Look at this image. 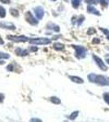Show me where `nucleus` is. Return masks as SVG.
Wrapping results in <instances>:
<instances>
[{"label": "nucleus", "instance_id": "f257e3e1", "mask_svg": "<svg viewBox=\"0 0 109 122\" xmlns=\"http://www.w3.org/2000/svg\"><path fill=\"white\" fill-rule=\"evenodd\" d=\"M89 81L92 83H96L101 86H109V81L103 75H96L94 73H90L88 75Z\"/></svg>", "mask_w": 109, "mask_h": 122}, {"label": "nucleus", "instance_id": "f03ea898", "mask_svg": "<svg viewBox=\"0 0 109 122\" xmlns=\"http://www.w3.org/2000/svg\"><path fill=\"white\" fill-rule=\"evenodd\" d=\"M73 48L76 51L75 52V56L77 59H84L86 56L87 54V51L84 46H77V45H72Z\"/></svg>", "mask_w": 109, "mask_h": 122}, {"label": "nucleus", "instance_id": "7ed1b4c3", "mask_svg": "<svg viewBox=\"0 0 109 122\" xmlns=\"http://www.w3.org/2000/svg\"><path fill=\"white\" fill-rule=\"evenodd\" d=\"M25 20L27 21L28 23L29 24V25H38V20H37L36 17L35 16H33V15L32 14V12L31 11H28L25 12Z\"/></svg>", "mask_w": 109, "mask_h": 122}, {"label": "nucleus", "instance_id": "20e7f679", "mask_svg": "<svg viewBox=\"0 0 109 122\" xmlns=\"http://www.w3.org/2000/svg\"><path fill=\"white\" fill-rule=\"evenodd\" d=\"M7 38L10 41H12L15 42H25L29 41V38L25 36V35H21V36H16V35H9L7 37Z\"/></svg>", "mask_w": 109, "mask_h": 122}, {"label": "nucleus", "instance_id": "39448f33", "mask_svg": "<svg viewBox=\"0 0 109 122\" xmlns=\"http://www.w3.org/2000/svg\"><path fill=\"white\" fill-rule=\"evenodd\" d=\"M29 42L35 45H48L51 42V40L47 38H37L29 39Z\"/></svg>", "mask_w": 109, "mask_h": 122}, {"label": "nucleus", "instance_id": "423d86ee", "mask_svg": "<svg viewBox=\"0 0 109 122\" xmlns=\"http://www.w3.org/2000/svg\"><path fill=\"white\" fill-rule=\"evenodd\" d=\"M92 58H93V60H94V62H95V64H97V66H98L101 70H103V71L108 70V67L106 66V64H104V60H103L100 57H99V56H97L96 55L93 54Z\"/></svg>", "mask_w": 109, "mask_h": 122}, {"label": "nucleus", "instance_id": "0eeeda50", "mask_svg": "<svg viewBox=\"0 0 109 122\" xmlns=\"http://www.w3.org/2000/svg\"><path fill=\"white\" fill-rule=\"evenodd\" d=\"M33 11H34L35 16L37 20H42L44 17L45 11L42 7H36L35 8H33Z\"/></svg>", "mask_w": 109, "mask_h": 122}, {"label": "nucleus", "instance_id": "6e6552de", "mask_svg": "<svg viewBox=\"0 0 109 122\" xmlns=\"http://www.w3.org/2000/svg\"><path fill=\"white\" fill-rule=\"evenodd\" d=\"M0 28L9 29V30H15L16 25L11 22H6V21H1L0 22Z\"/></svg>", "mask_w": 109, "mask_h": 122}, {"label": "nucleus", "instance_id": "1a4fd4ad", "mask_svg": "<svg viewBox=\"0 0 109 122\" xmlns=\"http://www.w3.org/2000/svg\"><path fill=\"white\" fill-rule=\"evenodd\" d=\"M86 11L88 13H90V14H93V15H95L97 16H99L101 15V13L100 11H99L98 10H97L95 7H94V6H91V5H89L87 6L86 7Z\"/></svg>", "mask_w": 109, "mask_h": 122}, {"label": "nucleus", "instance_id": "9d476101", "mask_svg": "<svg viewBox=\"0 0 109 122\" xmlns=\"http://www.w3.org/2000/svg\"><path fill=\"white\" fill-rule=\"evenodd\" d=\"M15 54L18 56H21V57H24V56H27L29 55V51L25 49H22L21 47H17L16 49L15 50Z\"/></svg>", "mask_w": 109, "mask_h": 122}, {"label": "nucleus", "instance_id": "9b49d317", "mask_svg": "<svg viewBox=\"0 0 109 122\" xmlns=\"http://www.w3.org/2000/svg\"><path fill=\"white\" fill-rule=\"evenodd\" d=\"M47 29H51V30H53L55 33H59L60 31V29H59V26L57 25H55L54 23H48L47 25Z\"/></svg>", "mask_w": 109, "mask_h": 122}, {"label": "nucleus", "instance_id": "f8f14e48", "mask_svg": "<svg viewBox=\"0 0 109 122\" xmlns=\"http://www.w3.org/2000/svg\"><path fill=\"white\" fill-rule=\"evenodd\" d=\"M73 19H74V20L75 21H73V22H72L73 24H76L77 23V26H81V25H82V23H83V21L85 20V16L83 15H81L80 16H78V17H73Z\"/></svg>", "mask_w": 109, "mask_h": 122}, {"label": "nucleus", "instance_id": "ddd939ff", "mask_svg": "<svg viewBox=\"0 0 109 122\" xmlns=\"http://www.w3.org/2000/svg\"><path fill=\"white\" fill-rule=\"evenodd\" d=\"M69 79L72 81L73 82L77 84H83L84 83V80L82 77H79L77 76H68Z\"/></svg>", "mask_w": 109, "mask_h": 122}, {"label": "nucleus", "instance_id": "4468645a", "mask_svg": "<svg viewBox=\"0 0 109 122\" xmlns=\"http://www.w3.org/2000/svg\"><path fill=\"white\" fill-rule=\"evenodd\" d=\"M64 47H65L64 45L60 42H55L54 44H53V48H54L55 51H63L64 49Z\"/></svg>", "mask_w": 109, "mask_h": 122}, {"label": "nucleus", "instance_id": "2eb2a0df", "mask_svg": "<svg viewBox=\"0 0 109 122\" xmlns=\"http://www.w3.org/2000/svg\"><path fill=\"white\" fill-rule=\"evenodd\" d=\"M9 11H10V14L12 15V16H14V17H18V15H19V11L17 9L11 7V8H10Z\"/></svg>", "mask_w": 109, "mask_h": 122}, {"label": "nucleus", "instance_id": "dca6fc26", "mask_svg": "<svg viewBox=\"0 0 109 122\" xmlns=\"http://www.w3.org/2000/svg\"><path fill=\"white\" fill-rule=\"evenodd\" d=\"M50 101L52 103L54 104H60L61 103V100L59 99V98L55 97V96H52V97L50 98Z\"/></svg>", "mask_w": 109, "mask_h": 122}, {"label": "nucleus", "instance_id": "f3484780", "mask_svg": "<svg viewBox=\"0 0 109 122\" xmlns=\"http://www.w3.org/2000/svg\"><path fill=\"white\" fill-rule=\"evenodd\" d=\"M6 68H7V70L8 72H14V71H16V64H14V63L9 64Z\"/></svg>", "mask_w": 109, "mask_h": 122}, {"label": "nucleus", "instance_id": "a211bd4d", "mask_svg": "<svg viewBox=\"0 0 109 122\" xmlns=\"http://www.w3.org/2000/svg\"><path fill=\"white\" fill-rule=\"evenodd\" d=\"M78 115H79V112L78 111L73 112L71 113V115L69 116V119H70L71 121H74V120L77 119V117H78Z\"/></svg>", "mask_w": 109, "mask_h": 122}, {"label": "nucleus", "instance_id": "6ab92c4d", "mask_svg": "<svg viewBox=\"0 0 109 122\" xmlns=\"http://www.w3.org/2000/svg\"><path fill=\"white\" fill-rule=\"evenodd\" d=\"M97 2H98L99 4L102 6L103 7H104V8H106V7H108V0H97Z\"/></svg>", "mask_w": 109, "mask_h": 122}, {"label": "nucleus", "instance_id": "aec40b11", "mask_svg": "<svg viewBox=\"0 0 109 122\" xmlns=\"http://www.w3.org/2000/svg\"><path fill=\"white\" fill-rule=\"evenodd\" d=\"M6 14H7L6 9L3 6H0V18H4L6 16Z\"/></svg>", "mask_w": 109, "mask_h": 122}, {"label": "nucleus", "instance_id": "412c9836", "mask_svg": "<svg viewBox=\"0 0 109 122\" xmlns=\"http://www.w3.org/2000/svg\"><path fill=\"white\" fill-rule=\"evenodd\" d=\"M81 4V0H72V6L75 9L78 8Z\"/></svg>", "mask_w": 109, "mask_h": 122}, {"label": "nucleus", "instance_id": "4be33fe9", "mask_svg": "<svg viewBox=\"0 0 109 122\" xmlns=\"http://www.w3.org/2000/svg\"><path fill=\"white\" fill-rule=\"evenodd\" d=\"M10 58V55L7 53L4 52H0V60H7Z\"/></svg>", "mask_w": 109, "mask_h": 122}, {"label": "nucleus", "instance_id": "5701e85b", "mask_svg": "<svg viewBox=\"0 0 109 122\" xmlns=\"http://www.w3.org/2000/svg\"><path fill=\"white\" fill-rule=\"evenodd\" d=\"M103 98H104V102L108 105H109V93H104L103 94Z\"/></svg>", "mask_w": 109, "mask_h": 122}, {"label": "nucleus", "instance_id": "b1692460", "mask_svg": "<svg viewBox=\"0 0 109 122\" xmlns=\"http://www.w3.org/2000/svg\"><path fill=\"white\" fill-rule=\"evenodd\" d=\"M99 29L101 31H102L103 33H104L105 35H106V37H107V38L109 40V30L108 29H104V28H99Z\"/></svg>", "mask_w": 109, "mask_h": 122}, {"label": "nucleus", "instance_id": "393cba45", "mask_svg": "<svg viewBox=\"0 0 109 122\" xmlns=\"http://www.w3.org/2000/svg\"><path fill=\"white\" fill-rule=\"evenodd\" d=\"M95 33H96V30L94 28H89L88 31H87V34L88 35H92Z\"/></svg>", "mask_w": 109, "mask_h": 122}, {"label": "nucleus", "instance_id": "a878e982", "mask_svg": "<svg viewBox=\"0 0 109 122\" xmlns=\"http://www.w3.org/2000/svg\"><path fill=\"white\" fill-rule=\"evenodd\" d=\"M85 3H87V4H94V3H96V0H85Z\"/></svg>", "mask_w": 109, "mask_h": 122}, {"label": "nucleus", "instance_id": "bb28decb", "mask_svg": "<svg viewBox=\"0 0 109 122\" xmlns=\"http://www.w3.org/2000/svg\"><path fill=\"white\" fill-rule=\"evenodd\" d=\"M92 43L93 44H99L100 43V39L98 38H94L92 40Z\"/></svg>", "mask_w": 109, "mask_h": 122}, {"label": "nucleus", "instance_id": "cd10ccee", "mask_svg": "<svg viewBox=\"0 0 109 122\" xmlns=\"http://www.w3.org/2000/svg\"><path fill=\"white\" fill-rule=\"evenodd\" d=\"M37 50H38V48H37V46H30L29 47V51L32 52H35V51H37Z\"/></svg>", "mask_w": 109, "mask_h": 122}, {"label": "nucleus", "instance_id": "c85d7f7f", "mask_svg": "<svg viewBox=\"0 0 109 122\" xmlns=\"http://www.w3.org/2000/svg\"><path fill=\"white\" fill-rule=\"evenodd\" d=\"M0 2L2 3H3V4H10L11 0H0Z\"/></svg>", "mask_w": 109, "mask_h": 122}, {"label": "nucleus", "instance_id": "c756f323", "mask_svg": "<svg viewBox=\"0 0 109 122\" xmlns=\"http://www.w3.org/2000/svg\"><path fill=\"white\" fill-rule=\"evenodd\" d=\"M4 99H5V95L3 94L0 93V103H3V101L4 100Z\"/></svg>", "mask_w": 109, "mask_h": 122}, {"label": "nucleus", "instance_id": "7c9ffc66", "mask_svg": "<svg viewBox=\"0 0 109 122\" xmlns=\"http://www.w3.org/2000/svg\"><path fill=\"white\" fill-rule=\"evenodd\" d=\"M30 121H42V120L37 119V118H32V119L30 120Z\"/></svg>", "mask_w": 109, "mask_h": 122}, {"label": "nucleus", "instance_id": "2f4dec72", "mask_svg": "<svg viewBox=\"0 0 109 122\" xmlns=\"http://www.w3.org/2000/svg\"><path fill=\"white\" fill-rule=\"evenodd\" d=\"M3 44H4V41L3 40V38L0 36V45H3Z\"/></svg>", "mask_w": 109, "mask_h": 122}, {"label": "nucleus", "instance_id": "473e14b6", "mask_svg": "<svg viewBox=\"0 0 109 122\" xmlns=\"http://www.w3.org/2000/svg\"><path fill=\"white\" fill-rule=\"evenodd\" d=\"M4 61H0V64H4Z\"/></svg>", "mask_w": 109, "mask_h": 122}, {"label": "nucleus", "instance_id": "72a5a7b5", "mask_svg": "<svg viewBox=\"0 0 109 122\" xmlns=\"http://www.w3.org/2000/svg\"><path fill=\"white\" fill-rule=\"evenodd\" d=\"M106 61H107V64H109V59H107V60H106Z\"/></svg>", "mask_w": 109, "mask_h": 122}, {"label": "nucleus", "instance_id": "f704fd0d", "mask_svg": "<svg viewBox=\"0 0 109 122\" xmlns=\"http://www.w3.org/2000/svg\"><path fill=\"white\" fill-rule=\"evenodd\" d=\"M51 1H52V2H55L56 0H51Z\"/></svg>", "mask_w": 109, "mask_h": 122}, {"label": "nucleus", "instance_id": "c9c22d12", "mask_svg": "<svg viewBox=\"0 0 109 122\" xmlns=\"http://www.w3.org/2000/svg\"><path fill=\"white\" fill-rule=\"evenodd\" d=\"M108 2H109V0H108Z\"/></svg>", "mask_w": 109, "mask_h": 122}]
</instances>
